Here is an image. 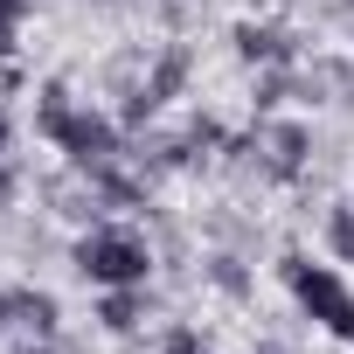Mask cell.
Wrapping results in <instances>:
<instances>
[{"mask_svg":"<svg viewBox=\"0 0 354 354\" xmlns=\"http://www.w3.org/2000/svg\"><path fill=\"white\" fill-rule=\"evenodd\" d=\"M202 278H209L223 299H250V292H257V278L243 271V257H236V250H209V257H202Z\"/></svg>","mask_w":354,"mask_h":354,"instance_id":"8992f818","label":"cell"},{"mask_svg":"<svg viewBox=\"0 0 354 354\" xmlns=\"http://www.w3.org/2000/svg\"><path fill=\"white\" fill-rule=\"evenodd\" d=\"M21 354H63V347H56V340H28Z\"/></svg>","mask_w":354,"mask_h":354,"instance_id":"ba28073f","label":"cell"},{"mask_svg":"<svg viewBox=\"0 0 354 354\" xmlns=\"http://www.w3.org/2000/svg\"><path fill=\"white\" fill-rule=\"evenodd\" d=\"M230 35H236V56H243V63H257V70H285V63L299 56V49H292V35H285L278 21H236Z\"/></svg>","mask_w":354,"mask_h":354,"instance_id":"277c9868","label":"cell"},{"mask_svg":"<svg viewBox=\"0 0 354 354\" xmlns=\"http://www.w3.org/2000/svg\"><path fill=\"white\" fill-rule=\"evenodd\" d=\"M56 319H63V306L42 285H8V292H0V326H21L35 340H56Z\"/></svg>","mask_w":354,"mask_h":354,"instance_id":"3957f363","label":"cell"},{"mask_svg":"<svg viewBox=\"0 0 354 354\" xmlns=\"http://www.w3.org/2000/svg\"><path fill=\"white\" fill-rule=\"evenodd\" d=\"M285 285H292V299L333 333V340H347L354 347V292H347V278L333 271V264H313V257H285Z\"/></svg>","mask_w":354,"mask_h":354,"instance_id":"7a4b0ae2","label":"cell"},{"mask_svg":"<svg viewBox=\"0 0 354 354\" xmlns=\"http://www.w3.org/2000/svg\"><path fill=\"white\" fill-rule=\"evenodd\" d=\"M257 354H278V347H257Z\"/></svg>","mask_w":354,"mask_h":354,"instance_id":"9c48e42d","label":"cell"},{"mask_svg":"<svg viewBox=\"0 0 354 354\" xmlns=\"http://www.w3.org/2000/svg\"><path fill=\"white\" fill-rule=\"evenodd\" d=\"M77 271L97 285V292H111V285H146V271H153V250H146V236L139 230H125V223H91L84 236H77Z\"/></svg>","mask_w":354,"mask_h":354,"instance_id":"6da1fadb","label":"cell"},{"mask_svg":"<svg viewBox=\"0 0 354 354\" xmlns=\"http://www.w3.org/2000/svg\"><path fill=\"white\" fill-rule=\"evenodd\" d=\"M139 313H146V285H111V292H97V326H104V333H132Z\"/></svg>","mask_w":354,"mask_h":354,"instance_id":"5b68a950","label":"cell"},{"mask_svg":"<svg viewBox=\"0 0 354 354\" xmlns=\"http://www.w3.org/2000/svg\"><path fill=\"white\" fill-rule=\"evenodd\" d=\"M326 243H333L340 264H354V202H333L326 209Z\"/></svg>","mask_w":354,"mask_h":354,"instance_id":"52a82bcc","label":"cell"}]
</instances>
